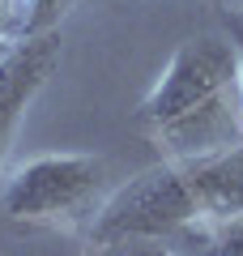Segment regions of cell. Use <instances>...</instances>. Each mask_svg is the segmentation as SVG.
Wrapping results in <instances>:
<instances>
[{"label":"cell","mask_w":243,"mask_h":256,"mask_svg":"<svg viewBox=\"0 0 243 256\" xmlns=\"http://www.w3.org/2000/svg\"><path fill=\"white\" fill-rule=\"evenodd\" d=\"M180 256H243V218L214 222V226H192L180 239H171Z\"/></svg>","instance_id":"5"},{"label":"cell","mask_w":243,"mask_h":256,"mask_svg":"<svg viewBox=\"0 0 243 256\" xmlns=\"http://www.w3.org/2000/svg\"><path fill=\"white\" fill-rule=\"evenodd\" d=\"M205 226L196 184L184 158H162L158 166L116 184L86 226L90 244H124V239H162L171 244L184 230Z\"/></svg>","instance_id":"3"},{"label":"cell","mask_w":243,"mask_h":256,"mask_svg":"<svg viewBox=\"0 0 243 256\" xmlns=\"http://www.w3.org/2000/svg\"><path fill=\"white\" fill-rule=\"evenodd\" d=\"M18 43L13 38V0H0V56Z\"/></svg>","instance_id":"9"},{"label":"cell","mask_w":243,"mask_h":256,"mask_svg":"<svg viewBox=\"0 0 243 256\" xmlns=\"http://www.w3.org/2000/svg\"><path fill=\"white\" fill-rule=\"evenodd\" d=\"M162 158H200L243 141V73L230 38H184L136 107Z\"/></svg>","instance_id":"1"},{"label":"cell","mask_w":243,"mask_h":256,"mask_svg":"<svg viewBox=\"0 0 243 256\" xmlns=\"http://www.w3.org/2000/svg\"><path fill=\"white\" fill-rule=\"evenodd\" d=\"M56 64H60V38L56 34L22 38L0 56V166L9 158V146L18 137L30 102L38 98L47 77L56 73Z\"/></svg>","instance_id":"4"},{"label":"cell","mask_w":243,"mask_h":256,"mask_svg":"<svg viewBox=\"0 0 243 256\" xmlns=\"http://www.w3.org/2000/svg\"><path fill=\"white\" fill-rule=\"evenodd\" d=\"M111 188V162L98 154H38L0 180V218L18 226H90Z\"/></svg>","instance_id":"2"},{"label":"cell","mask_w":243,"mask_h":256,"mask_svg":"<svg viewBox=\"0 0 243 256\" xmlns=\"http://www.w3.org/2000/svg\"><path fill=\"white\" fill-rule=\"evenodd\" d=\"M226 9H239L243 13V0H226Z\"/></svg>","instance_id":"10"},{"label":"cell","mask_w":243,"mask_h":256,"mask_svg":"<svg viewBox=\"0 0 243 256\" xmlns=\"http://www.w3.org/2000/svg\"><path fill=\"white\" fill-rule=\"evenodd\" d=\"M77 0H13V38H38L56 34L60 22L72 13Z\"/></svg>","instance_id":"6"},{"label":"cell","mask_w":243,"mask_h":256,"mask_svg":"<svg viewBox=\"0 0 243 256\" xmlns=\"http://www.w3.org/2000/svg\"><path fill=\"white\" fill-rule=\"evenodd\" d=\"M90 256H180L162 239H124V244H90Z\"/></svg>","instance_id":"7"},{"label":"cell","mask_w":243,"mask_h":256,"mask_svg":"<svg viewBox=\"0 0 243 256\" xmlns=\"http://www.w3.org/2000/svg\"><path fill=\"white\" fill-rule=\"evenodd\" d=\"M226 38L234 43V52H239V73H243V13L239 9H226Z\"/></svg>","instance_id":"8"}]
</instances>
